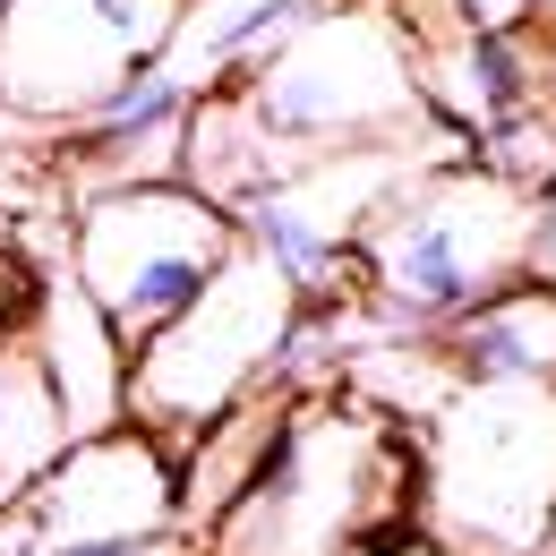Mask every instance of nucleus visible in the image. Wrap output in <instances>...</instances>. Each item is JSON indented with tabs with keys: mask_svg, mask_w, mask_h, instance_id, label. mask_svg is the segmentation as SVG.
I'll list each match as a JSON object with an SVG mask.
<instances>
[{
	"mask_svg": "<svg viewBox=\"0 0 556 556\" xmlns=\"http://www.w3.org/2000/svg\"><path fill=\"white\" fill-rule=\"evenodd\" d=\"M419 445L368 394H291L249 488L206 522V556H359L412 531Z\"/></svg>",
	"mask_w": 556,
	"mask_h": 556,
	"instance_id": "1",
	"label": "nucleus"
},
{
	"mask_svg": "<svg viewBox=\"0 0 556 556\" xmlns=\"http://www.w3.org/2000/svg\"><path fill=\"white\" fill-rule=\"evenodd\" d=\"M43 308H52V275H43V257H35L17 231H0V351H9V343H35Z\"/></svg>",
	"mask_w": 556,
	"mask_h": 556,
	"instance_id": "11",
	"label": "nucleus"
},
{
	"mask_svg": "<svg viewBox=\"0 0 556 556\" xmlns=\"http://www.w3.org/2000/svg\"><path fill=\"white\" fill-rule=\"evenodd\" d=\"M231 94L257 112V129L291 163H317L343 146H394L437 121L419 103L412 35L394 0H317L257 70L231 77Z\"/></svg>",
	"mask_w": 556,
	"mask_h": 556,
	"instance_id": "4",
	"label": "nucleus"
},
{
	"mask_svg": "<svg viewBox=\"0 0 556 556\" xmlns=\"http://www.w3.org/2000/svg\"><path fill=\"white\" fill-rule=\"evenodd\" d=\"M70 437H77V428H70V412H61V394H52L43 351L9 343V351H0V514L61 463Z\"/></svg>",
	"mask_w": 556,
	"mask_h": 556,
	"instance_id": "10",
	"label": "nucleus"
},
{
	"mask_svg": "<svg viewBox=\"0 0 556 556\" xmlns=\"http://www.w3.org/2000/svg\"><path fill=\"white\" fill-rule=\"evenodd\" d=\"M291 334H300V291H291V275H282L266 249L240 240L214 266L206 291L129 359V403H121V419L180 454L231 403H249L257 386H275Z\"/></svg>",
	"mask_w": 556,
	"mask_h": 556,
	"instance_id": "5",
	"label": "nucleus"
},
{
	"mask_svg": "<svg viewBox=\"0 0 556 556\" xmlns=\"http://www.w3.org/2000/svg\"><path fill=\"white\" fill-rule=\"evenodd\" d=\"M359 556H454V548H437V540H428V531L412 522V531H394V540H368Z\"/></svg>",
	"mask_w": 556,
	"mask_h": 556,
	"instance_id": "14",
	"label": "nucleus"
},
{
	"mask_svg": "<svg viewBox=\"0 0 556 556\" xmlns=\"http://www.w3.org/2000/svg\"><path fill=\"white\" fill-rule=\"evenodd\" d=\"M531 249H540V198L496 180L471 154L419 163L351 240L359 300L403 334H437L463 308L496 300L505 282H531Z\"/></svg>",
	"mask_w": 556,
	"mask_h": 556,
	"instance_id": "2",
	"label": "nucleus"
},
{
	"mask_svg": "<svg viewBox=\"0 0 556 556\" xmlns=\"http://www.w3.org/2000/svg\"><path fill=\"white\" fill-rule=\"evenodd\" d=\"M412 522L454 556L556 548V377L454 386L428 412Z\"/></svg>",
	"mask_w": 556,
	"mask_h": 556,
	"instance_id": "3",
	"label": "nucleus"
},
{
	"mask_svg": "<svg viewBox=\"0 0 556 556\" xmlns=\"http://www.w3.org/2000/svg\"><path fill=\"white\" fill-rule=\"evenodd\" d=\"M189 103H198V86L172 70V61L121 77V86H112V94L70 129L77 198H86V189H112V180H172V172H180Z\"/></svg>",
	"mask_w": 556,
	"mask_h": 556,
	"instance_id": "8",
	"label": "nucleus"
},
{
	"mask_svg": "<svg viewBox=\"0 0 556 556\" xmlns=\"http://www.w3.org/2000/svg\"><path fill=\"white\" fill-rule=\"evenodd\" d=\"M189 0H0V112L77 129L121 77L172 61Z\"/></svg>",
	"mask_w": 556,
	"mask_h": 556,
	"instance_id": "7",
	"label": "nucleus"
},
{
	"mask_svg": "<svg viewBox=\"0 0 556 556\" xmlns=\"http://www.w3.org/2000/svg\"><path fill=\"white\" fill-rule=\"evenodd\" d=\"M180 531H77V540H35L9 556H172Z\"/></svg>",
	"mask_w": 556,
	"mask_h": 556,
	"instance_id": "12",
	"label": "nucleus"
},
{
	"mask_svg": "<svg viewBox=\"0 0 556 556\" xmlns=\"http://www.w3.org/2000/svg\"><path fill=\"white\" fill-rule=\"evenodd\" d=\"M454 386H514V377H556V282H505L496 300L463 308L454 326L428 334Z\"/></svg>",
	"mask_w": 556,
	"mask_h": 556,
	"instance_id": "9",
	"label": "nucleus"
},
{
	"mask_svg": "<svg viewBox=\"0 0 556 556\" xmlns=\"http://www.w3.org/2000/svg\"><path fill=\"white\" fill-rule=\"evenodd\" d=\"M240 249V223L189 180H112L70 214V282L94 300L112 343L138 359Z\"/></svg>",
	"mask_w": 556,
	"mask_h": 556,
	"instance_id": "6",
	"label": "nucleus"
},
{
	"mask_svg": "<svg viewBox=\"0 0 556 556\" xmlns=\"http://www.w3.org/2000/svg\"><path fill=\"white\" fill-rule=\"evenodd\" d=\"M531 275L556 282V180L540 189V249H531Z\"/></svg>",
	"mask_w": 556,
	"mask_h": 556,
	"instance_id": "13",
	"label": "nucleus"
}]
</instances>
